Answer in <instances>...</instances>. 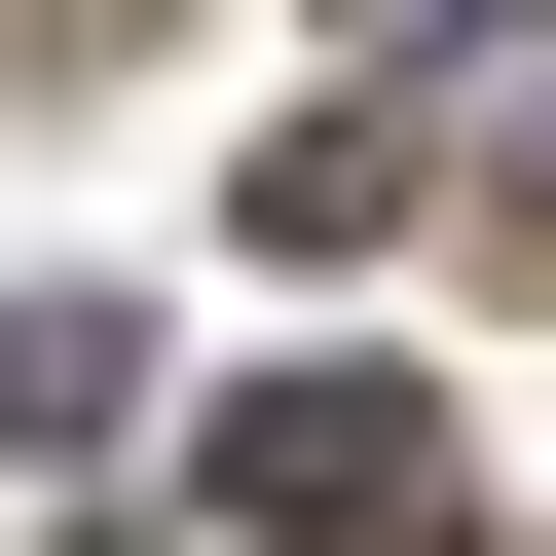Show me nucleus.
Wrapping results in <instances>:
<instances>
[{
	"label": "nucleus",
	"instance_id": "nucleus-1",
	"mask_svg": "<svg viewBox=\"0 0 556 556\" xmlns=\"http://www.w3.org/2000/svg\"><path fill=\"white\" fill-rule=\"evenodd\" d=\"M223 556H445V408L408 371H260L223 408Z\"/></svg>",
	"mask_w": 556,
	"mask_h": 556
},
{
	"label": "nucleus",
	"instance_id": "nucleus-2",
	"mask_svg": "<svg viewBox=\"0 0 556 556\" xmlns=\"http://www.w3.org/2000/svg\"><path fill=\"white\" fill-rule=\"evenodd\" d=\"M223 223H260V260H371V223H408V112H298V149H260Z\"/></svg>",
	"mask_w": 556,
	"mask_h": 556
},
{
	"label": "nucleus",
	"instance_id": "nucleus-3",
	"mask_svg": "<svg viewBox=\"0 0 556 556\" xmlns=\"http://www.w3.org/2000/svg\"><path fill=\"white\" fill-rule=\"evenodd\" d=\"M112 371H149V334H112V298H0V445H75V408H112Z\"/></svg>",
	"mask_w": 556,
	"mask_h": 556
},
{
	"label": "nucleus",
	"instance_id": "nucleus-4",
	"mask_svg": "<svg viewBox=\"0 0 556 556\" xmlns=\"http://www.w3.org/2000/svg\"><path fill=\"white\" fill-rule=\"evenodd\" d=\"M519 298H556V149H519Z\"/></svg>",
	"mask_w": 556,
	"mask_h": 556
}]
</instances>
